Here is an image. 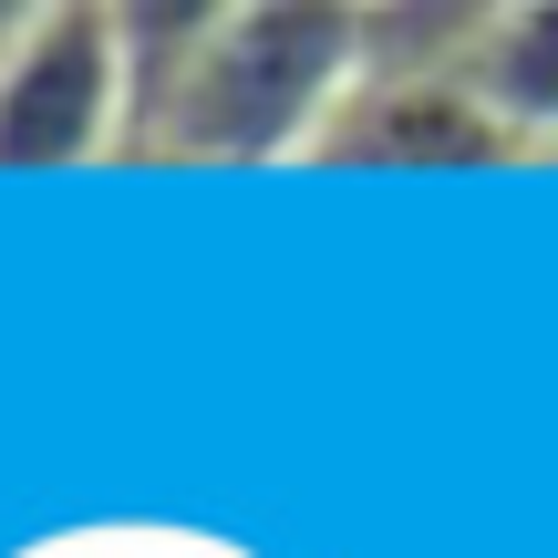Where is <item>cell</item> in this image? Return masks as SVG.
<instances>
[{
  "instance_id": "cell-1",
  "label": "cell",
  "mask_w": 558,
  "mask_h": 558,
  "mask_svg": "<svg viewBox=\"0 0 558 558\" xmlns=\"http://www.w3.org/2000/svg\"><path fill=\"white\" fill-rule=\"evenodd\" d=\"M362 83V11L331 0H218L177 104L145 156L197 166H311L331 114Z\"/></svg>"
},
{
  "instance_id": "cell-2",
  "label": "cell",
  "mask_w": 558,
  "mask_h": 558,
  "mask_svg": "<svg viewBox=\"0 0 558 558\" xmlns=\"http://www.w3.org/2000/svg\"><path fill=\"white\" fill-rule=\"evenodd\" d=\"M104 156H135V83H124L114 11L41 0V32L0 73V177H52Z\"/></svg>"
},
{
  "instance_id": "cell-3",
  "label": "cell",
  "mask_w": 558,
  "mask_h": 558,
  "mask_svg": "<svg viewBox=\"0 0 558 558\" xmlns=\"http://www.w3.org/2000/svg\"><path fill=\"white\" fill-rule=\"evenodd\" d=\"M311 166H383V177L518 166V135L476 104V83H465V73H362Z\"/></svg>"
},
{
  "instance_id": "cell-4",
  "label": "cell",
  "mask_w": 558,
  "mask_h": 558,
  "mask_svg": "<svg viewBox=\"0 0 558 558\" xmlns=\"http://www.w3.org/2000/svg\"><path fill=\"white\" fill-rule=\"evenodd\" d=\"M476 104L518 135V156H558V0H507L486 11L476 52H465Z\"/></svg>"
},
{
  "instance_id": "cell-5",
  "label": "cell",
  "mask_w": 558,
  "mask_h": 558,
  "mask_svg": "<svg viewBox=\"0 0 558 558\" xmlns=\"http://www.w3.org/2000/svg\"><path fill=\"white\" fill-rule=\"evenodd\" d=\"M41 32V0H0V73L21 62V41Z\"/></svg>"
}]
</instances>
